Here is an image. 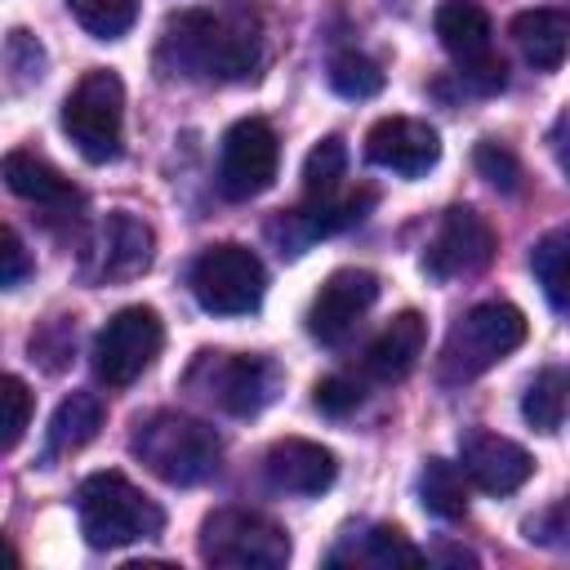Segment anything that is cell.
<instances>
[{
    "label": "cell",
    "mask_w": 570,
    "mask_h": 570,
    "mask_svg": "<svg viewBox=\"0 0 570 570\" xmlns=\"http://www.w3.org/2000/svg\"><path fill=\"white\" fill-rule=\"evenodd\" d=\"M419 499L432 517L441 521H459L468 512V485H463V468L450 459H428L419 472Z\"/></svg>",
    "instance_id": "obj_23"
},
{
    "label": "cell",
    "mask_w": 570,
    "mask_h": 570,
    "mask_svg": "<svg viewBox=\"0 0 570 570\" xmlns=\"http://www.w3.org/2000/svg\"><path fill=\"white\" fill-rule=\"evenodd\" d=\"M557 156H561V169L570 174V129H566V138L557 142Z\"/></svg>",
    "instance_id": "obj_35"
},
{
    "label": "cell",
    "mask_w": 570,
    "mask_h": 570,
    "mask_svg": "<svg viewBox=\"0 0 570 570\" xmlns=\"http://www.w3.org/2000/svg\"><path fill=\"white\" fill-rule=\"evenodd\" d=\"M472 165H476V174L490 183V187H499V191H521V160L503 147V142H494V138H481L476 142V151H472Z\"/></svg>",
    "instance_id": "obj_30"
},
{
    "label": "cell",
    "mask_w": 570,
    "mask_h": 570,
    "mask_svg": "<svg viewBox=\"0 0 570 570\" xmlns=\"http://www.w3.org/2000/svg\"><path fill=\"white\" fill-rule=\"evenodd\" d=\"M459 463H463V476L485 494H512L534 472V459L517 441H508L499 432H485V428H472L459 441Z\"/></svg>",
    "instance_id": "obj_14"
},
{
    "label": "cell",
    "mask_w": 570,
    "mask_h": 570,
    "mask_svg": "<svg viewBox=\"0 0 570 570\" xmlns=\"http://www.w3.org/2000/svg\"><path fill=\"white\" fill-rule=\"evenodd\" d=\"M263 476L272 490L281 494H321L334 485L338 476V459L316 445V441H303V436H285L276 445H267L263 454Z\"/></svg>",
    "instance_id": "obj_16"
},
{
    "label": "cell",
    "mask_w": 570,
    "mask_h": 570,
    "mask_svg": "<svg viewBox=\"0 0 570 570\" xmlns=\"http://www.w3.org/2000/svg\"><path fill=\"white\" fill-rule=\"evenodd\" d=\"M330 89L338 98H374L383 89V71L374 58L356 53V49H343L330 58Z\"/></svg>",
    "instance_id": "obj_28"
},
{
    "label": "cell",
    "mask_w": 570,
    "mask_h": 570,
    "mask_svg": "<svg viewBox=\"0 0 570 570\" xmlns=\"http://www.w3.org/2000/svg\"><path fill=\"white\" fill-rule=\"evenodd\" d=\"M352 561L387 570V566H423L428 552L414 548V543L405 539V530H396V525H374V530L361 534V548L352 552Z\"/></svg>",
    "instance_id": "obj_26"
},
{
    "label": "cell",
    "mask_w": 570,
    "mask_h": 570,
    "mask_svg": "<svg viewBox=\"0 0 570 570\" xmlns=\"http://www.w3.org/2000/svg\"><path fill=\"white\" fill-rule=\"evenodd\" d=\"M62 134L89 165H107L125 147V85L116 71L94 67L62 98Z\"/></svg>",
    "instance_id": "obj_4"
},
{
    "label": "cell",
    "mask_w": 570,
    "mask_h": 570,
    "mask_svg": "<svg viewBox=\"0 0 570 570\" xmlns=\"http://www.w3.org/2000/svg\"><path fill=\"white\" fill-rule=\"evenodd\" d=\"M4 67H9V85L13 89L36 85L45 76V49H40V40L31 31H22V27L9 31V40H4Z\"/></svg>",
    "instance_id": "obj_29"
},
{
    "label": "cell",
    "mask_w": 570,
    "mask_h": 570,
    "mask_svg": "<svg viewBox=\"0 0 570 570\" xmlns=\"http://www.w3.org/2000/svg\"><path fill=\"white\" fill-rule=\"evenodd\" d=\"M525 343V316L512 303H476L472 312H463L441 347V379L445 383H468L476 374H485L490 365H499L508 352H517Z\"/></svg>",
    "instance_id": "obj_5"
},
{
    "label": "cell",
    "mask_w": 570,
    "mask_h": 570,
    "mask_svg": "<svg viewBox=\"0 0 570 570\" xmlns=\"http://www.w3.org/2000/svg\"><path fill=\"white\" fill-rule=\"evenodd\" d=\"M0 405H4V432H0V450L9 454L18 441H22V432H27V423H31V392H27V383L18 379V374H4V383H0Z\"/></svg>",
    "instance_id": "obj_31"
},
{
    "label": "cell",
    "mask_w": 570,
    "mask_h": 570,
    "mask_svg": "<svg viewBox=\"0 0 570 570\" xmlns=\"http://www.w3.org/2000/svg\"><path fill=\"white\" fill-rule=\"evenodd\" d=\"M530 272H534V281L543 285L548 303H552L557 312H570V227L548 232V236L534 245Z\"/></svg>",
    "instance_id": "obj_24"
},
{
    "label": "cell",
    "mask_w": 570,
    "mask_h": 570,
    "mask_svg": "<svg viewBox=\"0 0 570 570\" xmlns=\"http://www.w3.org/2000/svg\"><path fill=\"white\" fill-rule=\"evenodd\" d=\"M365 156L379 169H392L401 178H419L441 160V134L414 116H383L365 134Z\"/></svg>",
    "instance_id": "obj_13"
},
{
    "label": "cell",
    "mask_w": 570,
    "mask_h": 570,
    "mask_svg": "<svg viewBox=\"0 0 570 570\" xmlns=\"http://www.w3.org/2000/svg\"><path fill=\"white\" fill-rule=\"evenodd\" d=\"M521 414L534 432H557L570 414V370H561V365L539 370L521 396Z\"/></svg>",
    "instance_id": "obj_22"
},
{
    "label": "cell",
    "mask_w": 570,
    "mask_h": 570,
    "mask_svg": "<svg viewBox=\"0 0 570 570\" xmlns=\"http://www.w3.org/2000/svg\"><path fill=\"white\" fill-rule=\"evenodd\" d=\"M160 343H165V325L151 307L142 303L120 307L94 338V374L107 387H129L151 370V361L160 356Z\"/></svg>",
    "instance_id": "obj_9"
},
{
    "label": "cell",
    "mask_w": 570,
    "mask_h": 570,
    "mask_svg": "<svg viewBox=\"0 0 570 570\" xmlns=\"http://www.w3.org/2000/svg\"><path fill=\"white\" fill-rule=\"evenodd\" d=\"M0 258H4L0 285H4V289H18V285L27 281V272H31V258H27V249H22V240H18V232H13V227H4V232H0Z\"/></svg>",
    "instance_id": "obj_34"
},
{
    "label": "cell",
    "mask_w": 570,
    "mask_h": 570,
    "mask_svg": "<svg viewBox=\"0 0 570 570\" xmlns=\"http://www.w3.org/2000/svg\"><path fill=\"white\" fill-rule=\"evenodd\" d=\"M0 174H4V187H9L13 196H22V200H31V205H40V209H67V205H76L71 178H62V174H58L49 160H40L36 151H9L4 165H0Z\"/></svg>",
    "instance_id": "obj_18"
},
{
    "label": "cell",
    "mask_w": 570,
    "mask_h": 570,
    "mask_svg": "<svg viewBox=\"0 0 570 570\" xmlns=\"http://www.w3.org/2000/svg\"><path fill=\"white\" fill-rule=\"evenodd\" d=\"M423 343H428L423 316H419V312H401V316H392V325L365 347V361H361V365H365L370 379L396 383V379H405V374L419 365Z\"/></svg>",
    "instance_id": "obj_17"
},
{
    "label": "cell",
    "mask_w": 570,
    "mask_h": 570,
    "mask_svg": "<svg viewBox=\"0 0 570 570\" xmlns=\"http://www.w3.org/2000/svg\"><path fill=\"white\" fill-rule=\"evenodd\" d=\"M276 365L263 356H236V352H200V361L187 370V387H196L218 410L249 419L276 396Z\"/></svg>",
    "instance_id": "obj_8"
},
{
    "label": "cell",
    "mask_w": 570,
    "mask_h": 570,
    "mask_svg": "<svg viewBox=\"0 0 570 570\" xmlns=\"http://www.w3.org/2000/svg\"><path fill=\"white\" fill-rule=\"evenodd\" d=\"M361 401H365V392H361V383L347 379V374H325V379H316V387H312V405H316L321 414H330V419L352 414Z\"/></svg>",
    "instance_id": "obj_32"
},
{
    "label": "cell",
    "mask_w": 570,
    "mask_h": 570,
    "mask_svg": "<svg viewBox=\"0 0 570 570\" xmlns=\"http://www.w3.org/2000/svg\"><path fill=\"white\" fill-rule=\"evenodd\" d=\"M67 9L94 40H116L138 18V0H67Z\"/></svg>",
    "instance_id": "obj_27"
},
{
    "label": "cell",
    "mask_w": 570,
    "mask_h": 570,
    "mask_svg": "<svg viewBox=\"0 0 570 570\" xmlns=\"http://www.w3.org/2000/svg\"><path fill=\"white\" fill-rule=\"evenodd\" d=\"M343 174H347V147H343L338 134H330V138H321V142L307 151V160H303V191H307V200H330V196H338Z\"/></svg>",
    "instance_id": "obj_25"
},
{
    "label": "cell",
    "mask_w": 570,
    "mask_h": 570,
    "mask_svg": "<svg viewBox=\"0 0 570 570\" xmlns=\"http://www.w3.org/2000/svg\"><path fill=\"white\" fill-rule=\"evenodd\" d=\"M156 258V232L134 218L129 209H116L107 214V223L98 227V240H94V276L98 281H134L151 267Z\"/></svg>",
    "instance_id": "obj_15"
},
{
    "label": "cell",
    "mask_w": 570,
    "mask_h": 570,
    "mask_svg": "<svg viewBox=\"0 0 570 570\" xmlns=\"http://www.w3.org/2000/svg\"><path fill=\"white\" fill-rule=\"evenodd\" d=\"M76 512H80V534L89 548H125L138 539L160 534L165 512L120 472H94L76 490Z\"/></svg>",
    "instance_id": "obj_3"
},
{
    "label": "cell",
    "mask_w": 570,
    "mask_h": 570,
    "mask_svg": "<svg viewBox=\"0 0 570 570\" xmlns=\"http://www.w3.org/2000/svg\"><path fill=\"white\" fill-rule=\"evenodd\" d=\"M512 40L530 67L552 71L570 53V13L566 9H525L512 18Z\"/></svg>",
    "instance_id": "obj_19"
},
{
    "label": "cell",
    "mask_w": 570,
    "mask_h": 570,
    "mask_svg": "<svg viewBox=\"0 0 570 570\" xmlns=\"http://www.w3.org/2000/svg\"><path fill=\"white\" fill-rule=\"evenodd\" d=\"M129 450L165 485H196L223 459L218 432L205 419H191L178 410H156V414L138 419L129 432Z\"/></svg>",
    "instance_id": "obj_2"
},
{
    "label": "cell",
    "mask_w": 570,
    "mask_h": 570,
    "mask_svg": "<svg viewBox=\"0 0 570 570\" xmlns=\"http://www.w3.org/2000/svg\"><path fill=\"white\" fill-rule=\"evenodd\" d=\"M490 258H494L490 223L476 209L454 205V209H445V218H441V227L423 254V272L432 281H450V276H472V272L490 267Z\"/></svg>",
    "instance_id": "obj_11"
},
{
    "label": "cell",
    "mask_w": 570,
    "mask_h": 570,
    "mask_svg": "<svg viewBox=\"0 0 570 570\" xmlns=\"http://www.w3.org/2000/svg\"><path fill=\"white\" fill-rule=\"evenodd\" d=\"M102 428V401L94 392H71L58 401L53 419H49V441H45V459L58 454H76L80 445H89Z\"/></svg>",
    "instance_id": "obj_21"
},
{
    "label": "cell",
    "mask_w": 570,
    "mask_h": 570,
    "mask_svg": "<svg viewBox=\"0 0 570 570\" xmlns=\"http://www.w3.org/2000/svg\"><path fill=\"white\" fill-rule=\"evenodd\" d=\"M436 36H441L445 53H454L459 67H463V62H476V58L490 53L494 27H490V13L476 0H445L436 9Z\"/></svg>",
    "instance_id": "obj_20"
},
{
    "label": "cell",
    "mask_w": 570,
    "mask_h": 570,
    "mask_svg": "<svg viewBox=\"0 0 570 570\" xmlns=\"http://www.w3.org/2000/svg\"><path fill=\"white\" fill-rule=\"evenodd\" d=\"M156 62L187 80H254L263 67V18L245 0L183 9L165 22Z\"/></svg>",
    "instance_id": "obj_1"
},
{
    "label": "cell",
    "mask_w": 570,
    "mask_h": 570,
    "mask_svg": "<svg viewBox=\"0 0 570 570\" xmlns=\"http://www.w3.org/2000/svg\"><path fill=\"white\" fill-rule=\"evenodd\" d=\"M267 272L245 245H209L191 263V294L214 316H245L263 303Z\"/></svg>",
    "instance_id": "obj_7"
},
{
    "label": "cell",
    "mask_w": 570,
    "mask_h": 570,
    "mask_svg": "<svg viewBox=\"0 0 570 570\" xmlns=\"http://www.w3.org/2000/svg\"><path fill=\"white\" fill-rule=\"evenodd\" d=\"M200 557L227 570H281L289 561V534L249 508H218L200 521Z\"/></svg>",
    "instance_id": "obj_6"
},
{
    "label": "cell",
    "mask_w": 570,
    "mask_h": 570,
    "mask_svg": "<svg viewBox=\"0 0 570 570\" xmlns=\"http://www.w3.org/2000/svg\"><path fill=\"white\" fill-rule=\"evenodd\" d=\"M276 165H281V147H276V129L263 116H245L223 134V151H218V191L227 200H254L276 183Z\"/></svg>",
    "instance_id": "obj_10"
},
{
    "label": "cell",
    "mask_w": 570,
    "mask_h": 570,
    "mask_svg": "<svg viewBox=\"0 0 570 570\" xmlns=\"http://www.w3.org/2000/svg\"><path fill=\"white\" fill-rule=\"evenodd\" d=\"M459 80H463L468 89H476V94H494V89L508 85V67H503L494 53H485V58H476V62H463V67H459Z\"/></svg>",
    "instance_id": "obj_33"
},
{
    "label": "cell",
    "mask_w": 570,
    "mask_h": 570,
    "mask_svg": "<svg viewBox=\"0 0 570 570\" xmlns=\"http://www.w3.org/2000/svg\"><path fill=\"white\" fill-rule=\"evenodd\" d=\"M374 298H379V276L374 272H365V267L330 272L325 285L316 289L312 307H307V334L316 343H330V347L343 343L356 330V321L374 307Z\"/></svg>",
    "instance_id": "obj_12"
}]
</instances>
